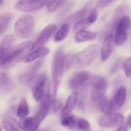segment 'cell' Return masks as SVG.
<instances>
[{
  "label": "cell",
  "mask_w": 131,
  "mask_h": 131,
  "mask_svg": "<svg viewBox=\"0 0 131 131\" xmlns=\"http://www.w3.org/2000/svg\"><path fill=\"white\" fill-rule=\"evenodd\" d=\"M33 42H23L11 49L1 60L0 67L3 69H9L17 65L32 51Z\"/></svg>",
  "instance_id": "cell-1"
},
{
  "label": "cell",
  "mask_w": 131,
  "mask_h": 131,
  "mask_svg": "<svg viewBox=\"0 0 131 131\" xmlns=\"http://www.w3.org/2000/svg\"><path fill=\"white\" fill-rule=\"evenodd\" d=\"M100 50L99 45H90L84 50L74 55L72 59V66L75 69L88 67L98 58Z\"/></svg>",
  "instance_id": "cell-2"
},
{
  "label": "cell",
  "mask_w": 131,
  "mask_h": 131,
  "mask_svg": "<svg viewBox=\"0 0 131 131\" xmlns=\"http://www.w3.org/2000/svg\"><path fill=\"white\" fill-rule=\"evenodd\" d=\"M65 67V55L61 50H58L54 56L52 63V92L56 98L58 88L61 83Z\"/></svg>",
  "instance_id": "cell-3"
},
{
  "label": "cell",
  "mask_w": 131,
  "mask_h": 131,
  "mask_svg": "<svg viewBox=\"0 0 131 131\" xmlns=\"http://www.w3.org/2000/svg\"><path fill=\"white\" fill-rule=\"evenodd\" d=\"M34 27L35 20L33 17L28 15H24L15 22L14 31L18 38L26 39L32 34Z\"/></svg>",
  "instance_id": "cell-4"
},
{
  "label": "cell",
  "mask_w": 131,
  "mask_h": 131,
  "mask_svg": "<svg viewBox=\"0 0 131 131\" xmlns=\"http://www.w3.org/2000/svg\"><path fill=\"white\" fill-rule=\"evenodd\" d=\"M48 111L40 108L38 112L31 117L20 119L19 126L20 129L25 131H35L47 116Z\"/></svg>",
  "instance_id": "cell-5"
},
{
  "label": "cell",
  "mask_w": 131,
  "mask_h": 131,
  "mask_svg": "<svg viewBox=\"0 0 131 131\" xmlns=\"http://www.w3.org/2000/svg\"><path fill=\"white\" fill-rule=\"evenodd\" d=\"M96 75L88 71H81L73 77L69 83V86L72 90H78L90 86Z\"/></svg>",
  "instance_id": "cell-6"
},
{
  "label": "cell",
  "mask_w": 131,
  "mask_h": 131,
  "mask_svg": "<svg viewBox=\"0 0 131 131\" xmlns=\"http://www.w3.org/2000/svg\"><path fill=\"white\" fill-rule=\"evenodd\" d=\"M131 26V20L129 16L124 15L120 18L115 28V42L116 46H122L127 38V31Z\"/></svg>",
  "instance_id": "cell-7"
},
{
  "label": "cell",
  "mask_w": 131,
  "mask_h": 131,
  "mask_svg": "<svg viewBox=\"0 0 131 131\" xmlns=\"http://www.w3.org/2000/svg\"><path fill=\"white\" fill-rule=\"evenodd\" d=\"M107 81L104 78L96 75L91 84L90 97L93 102L97 101L104 96L107 89Z\"/></svg>",
  "instance_id": "cell-8"
},
{
  "label": "cell",
  "mask_w": 131,
  "mask_h": 131,
  "mask_svg": "<svg viewBox=\"0 0 131 131\" xmlns=\"http://www.w3.org/2000/svg\"><path fill=\"white\" fill-rule=\"evenodd\" d=\"M49 0H20L15 5V10L20 12H31L39 10L47 4Z\"/></svg>",
  "instance_id": "cell-9"
},
{
  "label": "cell",
  "mask_w": 131,
  "mask_h": 131,
  "mask_svg": "<svg viewBox=\"0 0 131 131\" xmlns=\"http://www.w3.org/2000/svg\"><path fill=\"white\" fill-rule=\"evenodd\" d=\"M47 81V75L46 73H42L35 79L34 84L31 89L33 99L38 102L40 101L45 92V85Z\"/></svg>",
  "instance_id": "cell-10"
},
{
  "label": "cell",
  "mask_w": 131,
  "mask_h": 131,
  "mask_svg": "<svg viewBox=\"0 0 131 131\" xmlns=\"http://www.w3.org/2000/svg\"><path fill=\"white\" fill-rule=\"evenodd\" d=\"M56 29H57V26L55 24H49L45 27L40 33L35 42L33 43L32 51L38 47H42L54 34Z\"/></svg>",
  "instance_id": "cell-11"
},
{
  "label": "cell",
  "mask_w": 131,
  "mask_h": 131,
  "mask_svg": "<svg viewBox=\"0 0 131 131\" xmlns=\"http://www.w3.org/2000/svg\"><path fill=\"white\" fill-rule=\"evenodd\" d=\"M127 9V6L125 4L121 5L116 9L111 21L106 26V28L104 29H103V31H102V37H103L104 35L106 37L107 35L110 34L111 31L115 29V28H116V25H117V23H118L120 18L124 16V14L125 12Z\"/></svg>",
  "instance_id": "cell-12"
},
{
  "label": "cell",
  "mask_w": 131,
  "mask_h": 131,
  "mask_svg": "<svg viewBox=\"0 0 131 131\" xmlns=\"http://www.w3.org/2000/svg\"><path fill=\"white\" fill-rule=\"evenodd\" d=\"M124 121V116L120 113H111L101 118L99 124L102 127L111 128L119 126Z\"/></svg>",
  "instance_id": "cell-13"
},
{
  "label": "cell",
  "mask_w": 131,
  "mask_h": 131,
  "mask_svg": "<svg viewBox=\"0 0 131 131\" xmlns=\"http://www.w3.org/2000/svg\"><path fill=\"white\" fill-rule=\"evenodd\" d=\"M115 37L112 33L107 35L105 37L101 50V58L103 61H107L113 51L115 46Z\"/></svg>",
  "instance_id": "cell-14"
},
{
  "label": "cell",
  "mask_w": 131,
  "mask_h": 131,
  "mask_svg": "<svg viewBox=\"0 0 131 131\" xmlns=\"http://www.w3.org/2000/svg\"><path fill=\"white\" fill-rule=\"evenodd\" d=\"M127 98L126 89L124 86H121L118 89L116 90L114 94L112 99L110 101L111 102V107L113 112L116 110H118L124 106Z\"/></svg>",
  "instance_id": "cell-15"
},
{
  "label": "cell",
  "mask_w": 131,
  "mask_h": 131,
  "mask_svg": "<svg viewBox=\"0 0 131 131\" xmlns=\"http://www.w3.org/2000/svg\"><path fill=\"white\" fill-rule=\"evenodd\" d=\"M42 64V61H38L36 62L33 66L30 68V69L26 72L25 73L20 75L19 78V81L20 84H24L30 83L31 81L35 79L36 75L38 72V70L41 67Z\"/></svg>",
  "instance_id": "cell-16"
},
{
  "label": "cell",
  "mask_w": 131,
  "mask_h": 131,
  "mask_svg": "<svg viewBox=\"0 0 131 131\" xmlns=\"http://www.w3.org/2000/svg\"><path fill=\"white\" fill-rule=\"evenodd\" d=\"M78 97H79V94L75 91L72 92L69 96L66 101L65 106H64L63 108L61 110V112H60V116L61 118L70 115V113L74 110L77 102H78Z\"/></svg>",
  "instance_id": "cell-17"
},
{
  "label": "cell",
  "mask_w": 131,
  "mask_h": 131,
  "mask_svg": "<svg viewBox=\"0 0 131 131\" xmlns=\"http://www.w3.org/2000/svg\"><path fill=\"white\" fill-rule=\"evenodd\" d=\"M50 52V50L47 47H40L35 49L32 51L31 52L28 54L25 58L23 60V62L24 63H29L31 61H35L37 59L45 57L47 56Z\"/></svg>",
  "instance_id": "cell-18"
},
{
  "label": "cell",
  "mask_w": 131,
  "mask_h": 131,
  "mask_svg": "<svg viewBox=\"0 0 131 131\" xmlns=\"http://www.w3.org/2000/svg\"><path fill=\"white\" fill-rule=\"evenodd\" d=\"M15 37L12 35L6 36L0 42V60L10 51L15 42Z\"/></svg>",
  "instance_id": "cell-19"
},
{
  "label": "cell",
  "mask_w": 131,
  "mask_h": 131,
  "mask_svg": "<svg viewBox=\"0 0 131 131\" xmlns=\"http://www.w3.org/2000/svg\"><path fill=\"white\" fill-rule=\"evenodd\" d=\"M97 36V33L89 31L86 30H80L76 31L75 35V40L77 42H84L87 41L93 40L95 39Z\"/></svg>",
  "instance_id": "cell-20"
},
{
  "label": "cell",
  "mask_w": 131,
  "mask_h": 131,
  "mask_svg": "<svg viewBox=\"0 0 131 131\" xmlns=\"http://www.w3.org/2000/svg\"><path fill=\"white\" fill-rule=\"evenodd\" d=\"M91 8L90 5H86L85 7L80 9L78 11L75 12L71 15H70L69 18L67 19V20L69 23H73L75 21H78L81 19H85L86 17L89 15L90 13L91 12Z\"/></svg>",
  "instance_id": "cell-21"
},
{
  "label": "cell",
  "mask_w": 131,
  "mask_h": 131,
  "mask_svg": "<svg viewBox=\"0 0 131 131\" xmlns=\"http://www.w3.org/2000/svg\"><path fill=\"white\" fill-rule=\"evenodd\" d=\"M2 126L6 131H19L20 129L17 121L11 117L3 119L2 121Z\"/></svg>",
  "instance_id": "cell-22"
},
{
  "label": "cell",
  "mask_w": 131,
  "mask_h": 131,
  "mask_svg": "<svg viewBox=\"0 0 131 131\" xmlns=\"http://www.w3.org/2000/svg\"><path fill=\"white\" fill-rule=\"evenodd\" d=\"M29 113V106H28L26 100L24 98L20 100L19 106H18L17 110V116L20 119L24 118L28 116Z\"/></svg>",
  "instance_id": "cell-23"
},
{
  "label": "cell",
  "mask_w": 131,
  "mask_h": 131,
  "mask_svg": "<svg viewBox=\"0 0 131 131\" xmlns=\"http://www.w3.org/2000/svg\"><path fill=\"white\" fill-rule=\"evenodd\" d=\"M69 28L70 26L69 23H64L62 24L60 29L55 33L54 40L56 42H61L64 40L69 34Z\"/></svg>",
  "instance_id": "cell-24"
},
{
  "label": "cell",
  "mask_w": 131,
  "mask_h": 131,
  "mask_svg": "<svg viewBox=\"0 0 131 131\" xmlns=\"http://www.w3.org/2000/svg\"><path fill=\"white\" fill-rule=\"evenodd\" d=\"M99 107L103 113L110 115L113 113L111 105V102L107 97H103L99 100Z\"/></svg>",
  "instance_id": "cell-25"
},
{
  "label": "cell",
  "mask_w": 131,
  "mask_h": 131,
  "mask_svg": "<svg viewBox=\"0 0 131 131\" xmlns=\"http://www.w3.org/2000/svg\"><path fill=\"white\" fill-rule=\"evenodd\" d=\"M0 83H1V88H3L6 90H12L14 88V84L13 81L5 73H2L0 74Z\"/></svg>",
  "instance_id": "cell-26"
},
{
  "label": "cell",
  "mask_w": 131,
  "mask_h": 131,
  "mask_svg": "<svg viewBox=\"0 0 131 131\" xmlns=\"http://www.w3.org/2000/svg\"><path fill=\"white\" fill-rule=\"evenodd\" d=\"M11 14H5L0 15V35L5 32L11 22Z\"/></svg>",
  "instance_id": "cell-27"
},
{
  "label": "cell",
  "mask_w": 131,
  "mask_h": 131,
  "mask_svg": "<svg viewBox=\"0 0 131 131\" xmlns=\"http://www.w3.org/2000/svg\"><path fill=\"white\" fill-rule=\"evenodd\" d=\"M77 120L73 115H67L62 118L61 124L63 126L67 127L69 129H73L75 127Z\"/></svg>",
  "instance_id": "cell-28"
},
{
  "label": "cell",
  "mask_w": 131,
  "mask_h": 131,
  "mask_svg": "<svg viewBox=\"0 0 131 131\" xmlns=\"http://www.w3.org/2000/svg\"><path fill=\"white\" fill-rule=\"evenodd\" d=\"M64 0H50L47 1V9L49 12H53L58 8L59 6L63 3Z\"/></svg>",
  "instance_id": "cell-29"
},
{
  "label": "cell",
  "mask_w": 131,
  "mask_h": 131,
  "mask_svg": "<svg viewBox=\"0 0 131 131\" xmlns=\"http://www.w3.org/2000/svg\"><path fill=\"white\" fill-rule=\"evenodd\" d=\"M76 125L78 129L81 130L88 131L90 129V125L86 120L83 118H79L77 120Z\"/></svg>",
  "instance_id": "cell-30"
},
{
  "label": "cell",
  "mask_w": 131,
  "mask_h": 131,
  "mask_svg": "<svg viewBox=\"0 0 131 131\" xmlns=\"http://www.w3.org/2000/svg\"><path fill=\"white\" fill-rule=\"evenodd\" d=\"M123 70L127 78H129L131 75V57L128 58L123 64Z\"/></svg>",
  "instance_id": "cell-31"
},
{
  "label": "cell",
  "mask_w": 131,
  "mask_h": 131,
  "mask_svg": "<svg viewBox=\"0 0 131 131\" xmlns=\"http://www.w3.org/2000/svg\"><path fill=\"white\" fill-rule=\"evenodd\" d=\"M88 25H89V24L88 23L86 19L79 20L77 21L76 23H75L74 28V31H78L83 30V29H84L86 28H87Z\"/></svg>",
  "instance_id": "cell-32"
},
{
  "label": "cell",
  "mask_w": 131,
  "mask_h": 131,
  "mask_svg": "<svg viewBox=\"0 0 131 131\" xmlns=\"http://www.w3.org/2000/svg\"><path fill=\"white\" fill-rule=\"evenodd\" d=\"M97 17H98V14H97V12H96L95 10H92L90 13L89 14V15L87 16V17L86 18L87 22L89 24V25L90 24H93L97 20Z\"/></svg>",
  "instance_id": "cell-33"
},
{
  "label": "cell",
  "mask_w": 131,
  "mask_h": 131,
  "mask_svg": "<svg viewBox=\"0 0 131 131\" xmlns=\"http://www.w3.org/2000/svg\"><path fill=\"white\" fill-rule=\"evenodd\" d=\"M115 1V0H98L97 2V7L99 8H104Z\"/></svg>",
  "instance_id": "cell-34"
},
{
  "label": "cell",
  "mask_w": 131,
  "mask_h": 131,
  "mask_svg": "<svg viewBox=\"0 0 131 131\" xmlns=\"http://www.w3.org/2000/svg\"><path fill=\"white\" fill-rule=\"evenodd\" d=\"M128 127L126 125H122V126L119 127L115 131H127Z\"/></svg>",
  "instance_id": "cell-35"
},
{
  "label": "cell",
  "mask_w": 131,
  "mask_h": 131,
  "mask_svg": "<svg viewBox=\"0 0 131 131\" xmlns=\"http://www.w3.org/2000/svg\"><path fill=\"white\" fill-rule=\"evenodd\" d=\"M127 124L130 127H131V113L130 115V116H129L128 118V120H127Z\"/></svg>",
  "instance_id": "cell-36"
},
{
  "label": "cell",
  "mask_w": 131,
  "mask_h": 131,
  "mask_svg": "<svg viewBox=\"0 0 131 131\" xmlns=\"http://www.w3.org/2000/svg\"><path fill=\"white\" fill-rule=\"evenodd\" d=\"M4 2V0H0V5H2Z\"/></svg>",
  "instance_id": "cell-37"
},
{
  "label": "cell",
  "mask_w": 131,
  "mask_h": 131,
  "mask_svg": "<svg viewBox=\"0 0 131 131\" xmlns=\"http://www.w3.org/2000/svg\"><path fill=\"white\" fill-rule=\"evenodd\" d=\"M1 88V83H0V89Z\"/></svg>",
  "instance_id": "cell-38"
},
{
  "label": "cell",
  "mask_w": 131,
  "mask_h": 131,
  "mask_svg": "<svg viewBox=\"0 0 131 131\" xmlns=\"http://www.w3.org/2000/svg\"><path fill=\"white\" fill-rule=\"evenodd\" d=\"M0 131H2V129H1V128H0Z\"/></svg>",
  "instance_id": "cell-39"
},
{
  "label": "cell",
  "mask_w": 131,
  "mask_h": 131,
  "mask_svg": "<svg viewBox=\"0 0 131 131\" xmlns=\"http://www.w3.org/2000/svg\"><path fill=\"white\" fill-rule=\"evenodd\" d=\"M30 1H35V0H30Z\"/></svg>",
  "instance_id": "cell-40"
},
{
  "label": "cell",
  "mask_w": 131,
  "mask_h": 131,
  "mask_svg": "<svg viewBox=\"0 0 131 131\" xmlns=\"http://www.w3.org/2000/svg\"><path fill=\"white\" fill-rule=\"evenodd\" d=\"M130 81H131V75H130Z\"/></svg>",
  "instance_id": "cell-41"
},
{
  "label": "cell",
  "mask_w": 131,
  "mask_h": 131,
  "mask_svg": "<svg viewBox=\"0 0 131 131\" xmlns=\"http://www.w3.org/2000/svg\"><path fill=\"white\" fill-rule=\"evenodd\" d=\"M35 131H37V130H35Z\"/></svg>",
  "instance_id": "cell-42"
}]
</instances>
